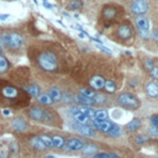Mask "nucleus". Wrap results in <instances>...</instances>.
<instances>
[{"label":"nucleus","mask_w":158,"mask_h":158,"mask_svg":"<svg viewBox=\"0 0 158 158\" xmlns=\"http://www.w3.org/2000/svg\"><path fill=\"white\" fill-rule=\"evenodd\" d=\"M154 158H158V156H157V157H154Z\"/></svg>","instance_id":"nucleus-53"},{"label":"nucleus","mask_w":158,"mask_h":158,"mask_svg":"<svg viewBox=\"0 0 158 158\" xmlns=\"http://www.w3.org/2000/svg\"><path fill=\"white\" fill-rule=\"evenodd\" d=\"M32 1H33V2H35V4H37V0H32Z\"/></svg>","instance_id":"nucleus-51"},{"label":"nucleus","mask_w":158,"mask_h":158,"mask_svg":"<svg viewBox=\"0 0 158 158\" xmlns=\"http://www.w3.org/2000/svg\"><path fill=\"white\" fill-rule=\"evenodd\" d=\"M80 158H86V157H84V156H83V157H80Z\"/></svg>","instance_id":"nucleus-52"},{"label":"nucleus","mask_w":158,"mask_h":158,"mask_svg":"<svg viewBox=\"0 0 158 158\" xmlns=\"http://www.w3.org/2000/svg\"><path fill=\"white\" fill-rule=\"evenodd\" d=\"M153 67H154L153 59H151V58H144V59H143V68H144L147 72H149Z\"/></svg>","instance_id":"nucleus-35"},{"label":"nucleus","mask_w":158,"mask_h":158,"mask_svg":"<svg viewBox=\"0 0 158 158\" xmlns=\"http://www.w3.org/2000/svg\"><path fill=\"white\" fill-rule=\"evenodd\" d=\"M116 35L120 40L122 41H128V40H132L133 37V31H132V27L130 23L127 22H123L121 23L117 28H116Z\"/></svg>","instance_id":"nucleus-8"},{"label":"nucleus","mask_w":158,"mask_h":158,"mask_svg":"<svg viewBox=\"0 0 158 158\" xmlns=\"http://www.w3.org/2000/svg\"><path fill=\"white\" fill-rule=\"evenodd\" d=\"M43 6H44V7H47V9H52V7H53V6H52L51 4H48L47 1H43Z\"/></svg>","instance_id":"nucleus-45"},{"label":"nucleus","mask_w":158,"mask_h":158,"mask_svg":"<svg viewBox=\"0 0 158 158\" xmlns=\"http://www.w3.org/2000/svg\"><path fill=\"white\" fill-rule=\"evenodd\" d=\"M1 52H2V47H1V44H0V54H1Z\"/></svg>","instance_id":"nucleus-49"},{"label":"nucleus","mask_w":158,"mask_h":158,"mask_svg":"<svg viewBox=\"0 0 158 158\" xmlns=\"http://www.w3.org/2000/svg\"><path fill=\"white\" fill-rule=\"evenodd\" d=\"M117 102L121 107L127 110H137L139 107V100L130 93H121L117 96Z\"/></svg>","instance_id":"nucleus-3"},{"label":"nucleus","mask_w":158,"mask_h":158,"mask_svg":"<svg viewBox=\"0 0 158 158\" xmlns=\"http://www.w3.org/2000/svg\"><path fill=\"white\" fill-rule=\"evenodd\" d=\"M109 154H110V158H122V157L118 156L116 152H109Z\"/></svg>","instance_id":"nucleus-44"},{"label":"nucleus","mask_w":158,"mask_h":158,"mask_svg":"<svg viewBox=\"0 0 158 158\" xmlns=\"http://www.w3.org/2000/svg\"><path fill=\"white\" fill-rule=\"evenodd\" d=\"M27 144H28V147H30L32 151H35L36 153H42V152H44V151L47 149V147L44 146V143L42 142V139L40 138V136H37V135H31V136H28V138H27Z\"/></svg>","instance_id":"nucleus-6"},{"label":"nucleus","mask_w":158,"mask_h":158,"mask_svg":"<svg viewBox=\"0 0 158 158\" xmlns=\"http://www.w3.org/2000/svg\"><path fill=\"white\" fill-rule=\"evenodd\" d=\"M146 93H147V95L149 98H153V99L158 98V84L156 81H153V80L148 81L146 84Z\"/></svg>","instance_id":"nucleus-20"},{"label":"nucleus","mask_w":158,"mask_h":158,"mask_svg":"<svg viewBox=\"0 0 158 158\" xmlns=\"http://www.w3.org/2000/svg\"><path fill=\"white\" fill-rule=\"evenodd\" d=\"M147 132H148V136L149 137H158V127H156V126H149L148 128H147Z\"/></svg>","instance_id":"nucleus-36"},{"label":"nucleus","mask_w":158,"mask_h":158,"mask_svg":"<svg viewBox=\"0 0 158 158\" xmlns=\"http://www.w3.org/2000/svg\"><path fill=\"white\" fill-rule=\"evenodd\" d=\"M91 158H110V154L109 152H96L91 156Z\"/></svg>","instance_id":"nucleus-39"},{"label":"nucleus","mask_w":158,"mask_h":158,"mask_svg":"<svg viewBox=\"0 0 158 158\" xmlns=\"http://www.w3.org/2000/svg\"><path fill=\"white\" fill-rule=\"evenodd\" d=\"M9 68H10V63H9V60H7L4 56L0 54V74L6 73V72L9 70Z\"/></svg>","instance_id":"nucleus-32"},{"label":"nucleus","mask_w":158,"mask_h":158,"mask_svg":"<svg viewBox=\"0 0 158 158\" xmlns=\"http://www.w3.org/2000/svg\"><path fill=\"white\" fill-rule=\"evenodd\" d=\"M23 36L19 31H9V48L7 51H19L23 46Z\"/></svg>","instance_id":"nucleus-4"},{"label":"nucleus","mask_w":158,"mask_h":158,"mask_svg":"<svg viewBox=\"0 0 158 158\" xmlns=\"http://www.w3.org/2000/svg\"><path fill=\"white\" fill-rule=\"evenodd\" d=\"M85 139L83 138H79V137H69L67 138V142H65V151L67 152H78L83 148V146L85 144Z\"/></svg>","instance_id":"nucleus-7"},{"label":"nucleus","mask_w":158,"mask_h":158,"mask_svg":"<svg viewBox=\"0 0 158 158\" xmlns=\"http://www.w3.org/2000/svg\"><path fill=\"white\" fill-rule=\"evenodd\" d=\"M6 19H9V15H7V14H6V15H0V20H1V21H5Z\"/></svg>","instance_id":"nucleus-47"},{"label":"nucleus","mask_w":158,"mask_h":158,"mask_svg":"<svg viewBox=\"0 0 158 158\" xmlns=\"http://www.w3.org/2000/svg\"><path fill=\"white\" fill-rule=\"evenodd\" d=\"M79 93L84 96H88V98H94L95 96V90H93L90 88H80Z\"/></svg>","instance_id":"nucleus-34"},{"label":"nucleus","mask_w":158,"mask_h":158,"mask_svg":"<svg viewBox=\"0 0 158 158\" xmlns=\"http://www.w3.org/2000/svg\"><path fill=\"white\" fill-rule=\"evenodd\" d=\"M148 73L151 74V77H152L153 79H158V67H156V65H154V67H153Z\"/></svg>","instance_id":"nucleus-40"},{"label":"nucleus","mask_w":158,"mask_h":158,"mask_svg":"<svg viewBox=\"0 0 158 158\" xmlns=\"http://www.w3.org/2000/svg\"><path fill=\"white\" fill-rule=\"evenodd\" d=\"M72 118L74 120V122L80 123V125H88V123H89V121H90V118H89V117H86V116H85L84 114H81V112L74 114V115L72 116Z\"/></svg>","instance_id":"nucleus-27"},{"label":"nucleus","mask_w":158,"mask_h":158,"mask_svg":"<svg viewBox=\"0 0 158 158\" xmlns=\"http://www.w3.org/2000/svg\"><path fill=\"white\" fill-rule=\"evenodd\" d=\"M40 138L42 139V142L44 143V146L47 147V149H53V141H52V135L49 133H41L38 135Z\"/></svg>","instance_id":"nucleus-28"},{"label":"nucleus","mask_w":158,"mask_h":158,"mask_svg":"<svg viewBox=\"0 0 158 158\" xmlns=\"http://www.w3.org/2000/svg\"><path fill=\"white\" fill-rule=\"evenodd\" d=\"M37 64L44 72H56L58 69L57 54L49 49L43 51L37 58Z\"/></svg>","instance_id":"nucleus-1"},{"label":"nucleus","mask_w":158,"mask_h":158,"mask_svg":"<svg viewBox=\"0 0 158 158\" xmlns=\"http://www.w3.org/2000/svg\"><path fill=\"white\" fill-rule=\"evenodd\" d=\"M94 100H95V105H96V104H98V105H101V104H104V102L106 101V96L102 95V94H95Z\"/></svg>","instance_id":"nucleus-37"},{"label":"nucleus","mask_w":158,"mask_h":158,"mask_svg":"<svg viewBox=\"0 0 158 158\" xmlns=\"http://www.w3.org/2000/svg\"><path fill=\"white\" fill-rule=\"evenodd\" d=\"M81 154L84 157H91L93 154H95L96 152H99V146L96 143H93V142H86L83 148L80 149Z\"/></svg>","instance_id":"nucleus-16"},{"label":"nucleus","mask_w":158,"mask_h":158,"mask_svg":"<svg viewBox=\"0 0 158 158\" xmlns=\"http://www.w3.org/2000/svg\"><path fill=\"white\" fill-rule=\"evenodd\" d=\"M149 141H151V137H149L148 135H143V133L137 135V136L133 137V143H135L136 146H143V144L148 143Z\"/></svg>","instance_id":"nucleus-26"},{"label":"nucleus","mask_w":158,"mask_h":158,"mask_svg":"<svg viewBox=\"0 0 158 158\" xmlns=\"http://www.w3.org/2000/svg\"><path fill=\"white\" fill-rule=\"evenodd\" d=\"M43 158H56V156H53V154H49V153H46V154L43 156Z\"/></svg>","instance_id":"nucleus-48"},{"label":"nucleus","mask_w":158,"mask_h":158,"mask_svg":"<svg viewBox=\"0 0 158 158\" xmlns=\"http://www.w3.org/2000/svg\"><path fill=\"white\" fill-rule=\"evenodd\" d=\"M1 112H2L5 116H9V115H10V110H7V109H2V111H1Z\"/></svg>","instance_id":"nucleus-46"},{"label":"nucleus","mask_w":158,"mask_h":158,"mask_svg":"<svg viewBox=\"0 0 158 158\" xmlns=\"http://www.w3.org/2000/svg\"><path fill=\"white\" fill-rule=\"evenodd\" d=\"M104 90L109 94H112L116 91V83L112 79H106L104 83Z\"/></svg>","instance_id":"nucleus-29"},{"label":"nucleus","mask_w":158,"mask_h":158,"mask_svg":"<svg viewBox=\"0 0 158 158\" xmlns=\"http://www.w3.org/2000/svg\"><path fill=\"white\" fill-rule=\"evenodd\" d=\"M95 120H107L109 118V114L105 109H99V110H95V116H94Z\"/></svg>","instance_id":"nucleus-33"},{"label":"nucleus","mask_w":158,"mask_h":158,"mask_svg":"<svg viewBox=\"0 0 158 158\" xmlns=\"http://www.w3.org/2000/svg\"><path fill=\"white\" fill-rule=\"evenodd\" d=\"M10 126L11 128L15 131V132H19V133H23L28 130V122L26 118L21 117V116H16L11 120L10 122Z\"/></svg>","instance_id":"nucleus-9"},{"label":"nucleus","mask_w":158,"mask_h":158,"mask_svg":"<svg viewBox=\"0 0 158 158\" xmlns=\"http://www.w3.org/2000/svg\"><path fill=\"white\" fill-rule=\"evenodd\" d=\"M74 101L78 102V104H80V105H85V106L95 105V100H94V98L84 96V95H81L80 93H78V94L74 96Z\"/></svg>","instance_id":"nucleus-19"},{"label":"nucleus","mask_w":158,"mask_h":158,"mask_svg":"<svg viewBox=\"0 0 158 158\" xmlns=\"http://www.w3.org/2000/svg\"><path fill=\"white\" fill-rule=\"evenodd\" d=\"M98 48L99 49H101V51H104L105 53H107V54H112V52L110 51V48H107L106 46H104V44H98Z\"/></svg>","instance_id":"nucleus-42"},{"label":"nucleus","mask_w":158,"mask_h":158,"mask_svg":"<svg viewBox=\"0 0 158 158\" xmlns=\"http://www.w3.org/2000/svg\"><path fill=\"white\" fill-rule=\"evenodd\" d=\"M0 158H4V156L1 154V152H0Z\"/></svg>","instance_id":"nucleus-50"},{"label":"nucleus","mask_w":158,"mask_h":158,"mask_svg":"<svg viewBox=\"0 0 158 158\" xmlns=\"http://www.w3.org/2000/svg\"><path fill=\"white\" fill-rule=\"evenodd\" d=\"M130 10L136 16L137 15H144L148 11V5H147L146 0H133L130 4Z\"/></svg>","instance_id":"nucleus-10"},{"label":"nucleus","mask_w":158,"mask_h":158,"mask_svg":"<svg viewBox=\"0 0 158 158\" xmlns=\"http://www.w3.org/2000/svg\"><path fill=\"white\" fill-rule=\"evenodd\" d=\"M37 101L41 104V105H52L53 104V100L51 99V96L47 94V93H42L37 96Z\"/></svg>","instance_id":"nucleus-30"},{"label":"nucleus","mask_w":158,"mask_h":158,"mask_svg":"<svg viewBox=\"0 0 158 158\" xmlns=\"http://www.w3.org/2000/svg\"><path fill=\"white\" fill-rule=\"evenodd\" d=\"M149 121H151V125H152V126L158 127V115H152V116L149 117Z\"/></svg>","instance_id":"nucleus-41"},{"label":"nucleus","mask_w":158,"mask_h":158,"mask_svg":"<svg viewBox=\"0 0 158 158\" xmlns=\"http://www.w3.org/2000/svg\"><path fill=\"white\" fill-rule=\"evenodd\" d=\"M43 1H46V0H43Z\"/></svg>","instance_id":"nucleus-54"},{"label":"nucleus","mask_w":158,"mask_h":158,"mask_svg":"<svg viewBox=\"0 0 158 158\" xmlns=\"http://www.w3.org/2000/svg\"><path fill=\"white\" fill-rule=\"evenodd\" d=\"M104 83H105L104 77L98 75V74L93 75L89 79V85H90V89H93V90H101L104 88Z\"/></svg>","instance_id":"nucleus-17"},{"label":"nucleus","mask_w":158,"mask_h":158,"mask_svg":"<svg viewBox=\"0 0 158 158\" xmlns=\"http://www.w3.org/2000/svg\"><path fill=\"white\" fill-rule=\"evenodd\" d=\"M151 36L153 37V40H154L156 42H158V28H156V30L151 33Z\"/></svg>","instance_id":"nucleus-43"},{"label":"nucleus","mask_w":158,"mask_h":158,"mask_svg":"<svg viewBox=\"0 0 158 158\" xmlns=\"http://www.w3.org/2000/svg\"><path fill=\"white\" fill-rule=\"evenodd\" d=\"M47 94L51 96V99L53 100V102H58V101L62 100V93H60V90L57 86H51L48 89V93Z\"/></svg>","instance_id":"nucleus-23"},{"label":"nucleus","mask_w":158,"mask_h":158,"mask_svg":"<svg viewBox=\"0 0 158 158\" xmlns=\"http://www.w3.org/2000/svg\"><path fill=\"white\" fill-rule=\"evenodd\" d=\"M20 153V147L16 142H11L9 146V158H16Z\"/></svg>","instance_id":"nucleus-31"},{"label":"nucleus","mask_w":158,"mask_h":158,"mask_svg":"<svg viewBox=\"0 0 158 158\" xmlns=\"http://www.w3.org/2000/svg\"><path fill=\"white\" fill-rule=\"evenodd\" d=\"M122 133H123L122 127H120L118 125L114 123V125H112V127L110 128V131H109L106 135H107L109 137H111V138H118V137H121V136H122Z\"/></svg>","instance_id":"nucleus-24"},{"label":"nucleus","mask_w":158,"mask_h":158,"mask_svg":"<svg viewBox=\"0 0 158 158\" xmlns=\"http://www.w3.org/2000/svg\"><path fill=\"white\" fill-rule=\"evenodd\" d=\"M79 111L81 114H84L86 117H89L90 120H94V116H95V110L91 107V106H85V105H79L78 106Z\"/></svg>","instance_id":"nucleus-25"},{"label":"nucleus","mask_w":158,"mask_h":158,"mask_svg":"<svg viewBox=\"0 0 158 158\" xmlns=\"http://www.w3.org/2000/svg\"><path fill=\"white\" fill-rule=\"evenodd\" d=\"M73 130L77 131L79 135L84 136V137H90V138H94L96 136V131L89 126V125H80V123H74L73 125Z\"/></svg>","instance_id":"nucleus-11"},{"label":"nucleus","mask_w":158,"mask_h":158,"mask_svg":"<svg viewBox=\"0 0 158 158\" xmlns=\"http://www.w3.org/2000/svg\"><path fill=\"white\" fill-rule=\"evenodd\" d=\"M62 100L64 102H72L74 101V95H72L69 91H64V94L62 95Z\"/></svg>","instance_id":"nucleus-38"},{"label":"nucleus","mask_w":158,"mask_h":158,"mask_svg":"<svg viewBox=\"0 0 158 158\" xmlns=\"http://www.w3.org/2000/svg\"><path fill=\"white\" fill-rule=\"evenodd\" d=\"M88 125L91 126L95 131H100V132H102V133L106 135L110 131V128L112 127L114 122L110 121V120H95L94 118V120H90Z\"/></svg>","instance_id":"nucleus-5"},{"label":"nucleus","mask_w":158,"mask_h":158,"mask_svg":"<svg viewBox=\"0 0 158 158\" xmlns=\"http://www.w3.org/2000/svg\"><path fill=\"white\" fill-rule=\"evenodd\" d=\"M23 90L32 98H37L40 95V86L36 85L35 83H31V84H23Z\"/></svg>","instance_id":"nucleus-21"},{"label":"nucleus","mask_w":158,"mask_h":158,"mask_svg":"<svg viewBox=\"0 0 158 158\" xmlns=\"http://www.w3.org/2000/svg\"><path fill=\"white\" fill-rule=\"evenodd\" d=\"M43 112H44V107L38 106V105H33L32 107H30L27 110V116L36 121V122H41L42 123V118H43Z\"/></svg>","instance_id":"nucleus-12"},{"label":"nucleus","mask_w":158,"mask_h":158,"mask_svg":"<svg viewBox=\"0 0 158 158\" xmlns=\"http://www.w3.org/2000/svg\"><path fill=\"white\" fill-rule=\"evenodd\" d=\"M117 17V10L112 5H106L102 9V19L106 22H111Z\"/></svg>","instance_id":"nucleus-13"},{"label":"nucleus","mask_w":158,"mask_h":158,"mask_svg":"<svg viewBox=\"0 0 158 158\" xmlns=\"http://www.w3.org/2000/svg\"><path fill=\"white\" fill-rule=\"evenodd\" d=\"M52 141H53V149H57V151H62L65 148V142H67V138L59 133H53L52 135Z\"/></svg>","instance_id":"nucleus-15"},{"label":"nucleus","mask_w":158,"mask_h":158,"mask_svg":"<svg viewBox=\"0 0 158 158\" xmlns=\"http://www.w3.org/2000/svg\"><path fill=\"white\" fill-rule=\"evenodd\" d=\"M141 127H142V121H141L138 117H135V118H132L130 122H127L123 128H125L127 132H135V131L139 130Z\"/></svg>","instance_id":"nucleus-18"},{"label":"nucleus","mask_w":158,"mask_h":158,"mask_svg":"<svg viewBox=\"0 0 158 158\" xmlns=\"http://www.w3.org/2000/svg\"><path fill=\"white\" fill-rule=\"evenodd\" d=\"M83 6H84V4L81 0H68V2L65 5L67 10H69V11H79L83 9Z\"/></svg>","instance_id":"nucleus-22"},{"label":"nucleus","mask_w":158,"mask_h":158,"mask_svg":"<svg viewBox=\"0 0 158 158\" xmlns=\"http://www.w3.org/2000/svg\"><path fill=\"white\" fill-rule=\"evenodd\" d=\"M0 94H1V98L7 101H21L22 99H25L21 95L20 89L9 83H5L0 86Z\"/></svg>","instance_id":"nucleus-2"},{"label":"nucleus","mask_w":158,"mask_h":158,"mask_svg":"<svg viewBox=\"0 0 158 158\" xmlns=\"http://www.w3.org/2000/svg\"><path fill=\"white\" fill-rule=\"evenodd\" d=\"M135 25H136L137 30H139V31H149L151 30L149 20L143 15H137L135 17Z\"/></svg>","instance_id":"nucleus-14"}]
</instances>
